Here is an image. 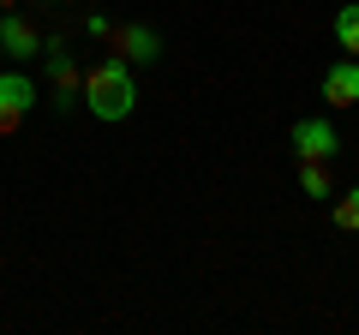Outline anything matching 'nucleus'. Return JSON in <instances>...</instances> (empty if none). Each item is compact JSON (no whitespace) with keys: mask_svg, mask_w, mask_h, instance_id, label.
I'll list each match as a JSON object with an SVG mask.
<instances>
[{"mask_svg":"<svg viewBox=\"0 0 359 335\" xmlns=\"http://www.w3.org/2000/svg\"><path fill=\"white\" fill-rule=\"evenodd\" d=\"M84 108H90V120H102V126L132 120V108H138V78H132V60H120L114 48H108L102 60H90V72H84Z\"/></svg>","mask_w":359,"mask_h":335,"instance_id":"f257e3e1","label":"nucleus"},{"mask_svg":"<svg viewBox=\"0 0 359 335\" xmlns=\"http://www.w3.org/2000/svg\"><path fill=\"white\" fill-rule=\"evenodd\" d=\"M42 66H48V108L54 114H72L78 102H84V72H78V60L66 54V36H48L42 42Z\"/></svg>","mask_w":359,"mask_h":335,"instance_id":"f03ea898","label":"nucleus"},{"mask_svg":"<svg viewBox=\"0 0 359 335\" xmlns=\"http://www.w3.org/2000/svg\"><path fill=\"white\" fill-rule=\"evenodd\" d=\"M287 144H294V156H299V162H335V150H341V132H335V120L306 114V120H294Z\"/></svg>","mask_w":359,"mask_h":335,"instance_id":"7ed1b4c3","label":"nucleus"},{"mask_svg":"<svg viewBox=\"0 0 359 335\" xmlns=\"http://www.w3.org/2000/svg\"><path fill=\"white\" fill-rule=\"evenodd\" d=\"M36 108V84L30 72H0V138H13L25 126V114Z\"/></svg>","mask_w":359,"mask_h":335,"instance_id":"20e7f679","label":"nucleus"},{"mask_svg":"<svg viewBox=\"0 0 359 335\" xmlns=\"http://www.w3.org/2000/svg\"><path fill=\"white\" fill-rule=\"evenodd\" d=\"M108 48H114L120 60H132V66H156L162 60V36H156L150 25H132V18L108 30Z\"/></svg>","mask_w":359,"mask_h":335,"instance_id":"39448f33","label":"nucleus"},{"mask_svg":"<svg viewBox=\"0 0 359 335\" xmlns=\"http://www.w3.org/2000/svg\"><path fill=\"white\" fill-rule=\"evenodd\" d=\"M323 102L330 108H359V54H335L323 66Z\"/></svg>","mask_w":359,"mask_h":335,"instance_id":"423d86ee","label":"nucleus"},{"mask_svg":"<svg viewBox=\"0 0 359 335\" xmlns=\"http://www.w3.org/2000/svg\"><path fill=\"white\" fill-rule=\"evenodd\" d=\"M0 54H6V60H18V66L42 54V36H36V25H30V18L18 13V6H13V13H0Z\"/></svg>","mask_w":359,"mask_h":335,"instance_id":"0eeeda50","label":"nucleus"},{"mask_svg":"<svg viewBox=\"0 0 359 335\" xmlns=\"http://www.w3.org/2000/svg\"><path fill=\"white\" fill-rule=\"evenodd\" d=\"M299 192L306 198H335V180H330V162H299Z\"/></svg>","mask_w":359,"mask_h":335,"instance_id":"6e6552de","label":"nucleus"},{"mask_svg":"<svg viewBox=\"0 0 359 335\" xmlns=\"http://www.w3.org/2000/svg\"><path fill=\"white\" fill-rule=\"evenodd\" d=\"M335 42H341V54H359V6H335Z\"/></svg>","mask_w":359,"mask_h":335,"instance_id":"1a4fd4ad","label":"nucleus"},{"mask_svg":"<svg viewBox=\"0 0 359 335\" xmlns=\"http://www.w3.org/2000/svg\"><path fill=\"white\" fill-rule=\"evenodd\" d=\"M335 228L359 233V186H353V192H335Z\"/></svg>","mask_w":359,"mask_h":335,"instance_id":"9d476101","label":"nucleus"},{"mask_svg":"<svg viewBox=\"0 0 359 335\" xmlns=\"http://www.w3.org/2000/svg\"><path fill=\"white\" fill-rule=\"evenodd\" d=\"M108 30H114V18H108V13H84V36L108 42Z\"/></svg>","mask_w":359,"mask_h":335,"instance_id":"9b49d317","label":"nucleus"},{"mask_svg":"<svg viewBox=\"0 0 359 335\" xmlns=\"http://www.w3.org/2000/svg\"><path fill=\"white\" fill-rule=\"evenodd\" d=\"M13 6H18V0H0V13H13Z\"/></svg>","mask_w":359,"mask_h":335,"instance_id":"f8f14e48","label":"nucleus"},{"mask_svg":"<svg viewBox=\"0 0 359 335\" xmlns=\"http://www.w3.org/2000/svg\"><path fill=\"white\" fill-rule=\"evenodd\" d=\"M36 6H60V0H36Z\"/></svg>","mask_w":359,"mask_h":335,"instance_id":"ddd939ff","label":"nucleus"}]
</instances>
